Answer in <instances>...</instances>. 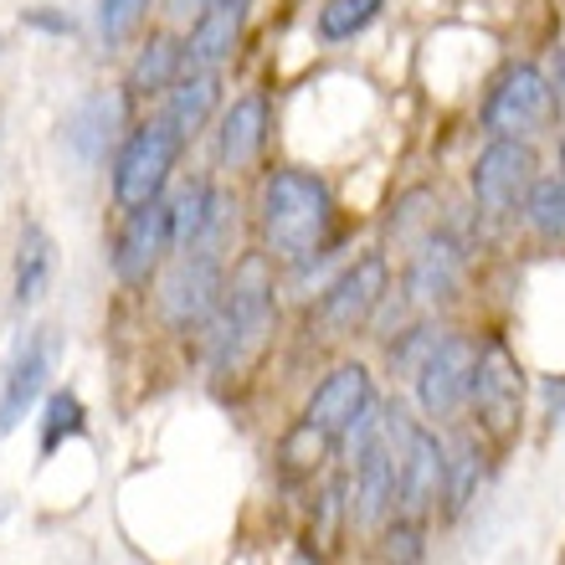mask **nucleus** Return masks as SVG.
Listing matches in <instances>:
<instances>
[{
	"label": "nucleus",
	"mask_w": 565,
	"mask_h": 565,
	"mask_svg": "<svg viewBox=\"0 0 565 565\" xmlns=\"http://www.w3.org/2000/svg\"><path fill=\"white\" fill-rule=\"evenodd\" d=\"M334 222L340 201L329 191V180L303 164H278L263 175L257 191V232L273 263L303 268L319 257H334Z\"/></svg>",
	"instance_id": "nucleus-1"
},
{
	"label": "nucleus",
	"mask_w": 565,
	"mask_h": 565,
	"mask_svg": "<svg viewBox=\"0 0 565 565\" xmlns=\"http://www.w3.org/2000/svg\"><path fill=\"white\" fill-rule=\"evenodd\" d=\"M278 329V282H273V257L247 253L226 278V298L216 319L206 324V365L211 375H242Z\"/></svg>",
	"instance_id": "nucleus-2"
},
{
	"label": "nucleus",
	"mask_w": 565,
	"mask_h": 565,
	"mask_svg": "<svg viewBox=\"0 0 565 565\" xmlns=\"http://www.w3.org/2000/svg\"><path fill=\"white\" fill-rule=\"evenodd\" d=\"M540 180V149L535 139L499 135L478 149L468 164V195H473L478 222H520V206L530 185Z\"/></svg>",
	"instance_id": "nucleus-3"
},
{
	"label": "nucleus",
	"mask_w": 565,
	"mask_h": 565,
	"mask_svg": "<svg viewBox=\"0 0 565 565\" xmlns=\"http://www.w3.org/2000/svg\"><path fill=\"white\" fill-rule=\"evenodd\" d=\"M386 294H391V253L386 247L350 257V263L319 288V303H313L319 340H350L360 329H371V319Z\"/></svg>",
	"instance_id": "nucleus-4"
},
{
	"label": "nucleus",
	"mask_w": 565,
	"mask_h": 565,
	"mask_svg": "<svg viewBox=\"0 0 565 565\" xmlns=\"http://www.w3.org/2000/svg\"><path fill=\"white\" fill-rule=\"evenodd\" d=\"M180 149H185V139H180L160 114L149 124H139V129H129L124 145L114 149V164H108V191H114V201H119L124 211L160 201L164 185H170V170L180 164Z\"/></svg>",
	"instance_id": "nucleus-5"
},
{
	"label": "nucleus",
	"mask_w": 565,
	"mask_h": 565,
	"mask_svg": "<svg viewBox=\"0 0 565 565\" xmlns=\"http://www.w3.org/2000/svg\"><path fill=\"white\" fill-rule=\"evenodd\" d=\"M555 108H561V98L551 88V73L535 67V62H509L504 73L489 83V93H483L478 124H483L489 139H499V135L535 139L555 119Z\"/></svg>",
	"instance_id": "nucleus-6"
},
{
	"label": "nucleus",
	"mask_w": 565,
	"mask_h": 565,
	"mask_svg": "<svg viewBox=\"0 0 565 565\" xmlns=\"http://www.w3.org/2000/svg\"><path fill=\"white\" fill-rule=\"evenodd\" d=\"M468 417H473V427L489 443H514L524 427V371L499 334H489V340L478 344Z\"/></svg>",
	"instance_id": "nucleus-7"
},
{
	"label": "nucleus",
	"mask_w": 565,
	"mask_h": 565,
	"mask_svg": "<svg viewBox=\"0 0 565 565\" xmlns=\"http://www.w3.org/2000/svg\"><path fill=\"white\" fill-rule=\"evenodd\" d=\"M226 298V257H211V253H180L170 268L160 273V319L164 329L175 334H195L216 319Z\"/></svg>",
	"instance_id": "nucleus-8"
},
{
	"label": "nucleus",
	"mask_w": 565,
	"mask_h": 565,
	"mask_svg": "<svg viewBox=\"0 0 565 565\" xmlns=\"http://www.w3.org/2000/svg\"><path fill=\"white\" fill-rule=\"evenodd\" d=\"M462 273H468V242L452 226H437L417 253H406L402 294L412 298L417 313H431L437 303H447L462 288Z\"/></svg>",
	"instance_id": "nucleus-9"
},
{
	"label": "nucleus",
	"mask_w": 565,
	"mask_h": 565,
	"mask_svg": "<svg viewBox=\"0 0 565 565\" xmlns=\"http://www.w3.org/2000/svg\"><path fill=\"white\" fill-rule=\"evenodd\" d=\"M473 365H478V340L468 334H447L443 350L422 365V375L412 381L417 386V406L427 422H452L468 412V396H473Z\"/></svg>",
	"instance_id": "nucleus-10"
},
{
	"label": "nucleus",
	"mask_w": 565,
	"mask_h": 565,
	"mask_svg": "<svg viewBox=\"0 0 565 565\" xmlns=\"http://www.w3.org/2000/svg\"><path fill=\"white\" fill-rule=\"evenodd\" d=\"M175 253V232H170V201H149L124 216L119 237H114V278L129 288H145L164 268V257Z\"/></svg>",
	"instance_id": "nucleus-11"
},
{
	"label": "nucleus",
	"mask_w": 565,
	"mask_h": 565,
	"mask_svg": "<svg viewBox=\"0 0 565 565\" xmlns=\"http://www.w3.org/2000/svg\"><path fill=\"white\" fill-rule=\"evenodd\" d=\"M447 489V443L437 427H412L402 443V483H396V514L406 520H427L443 509Z\"/></svg>",
	"instance_id": "nucleus-12"
},
{
	"label": "nucleus",
	"mask_w": 565,
	"mask_h": 565,
	"mask_svg": "<svg viewBox=\"0 0 565 565\" xmlns=\"http://www.w3.org/2000/svg\"><path fill=\"white\" fill-rule=\"evenodd\" d=\"M268 129H273V108H268V93H242L232 104L222 108L216 119V164L222 170H253L263 145H268Z\"/></svg>",
	"instance_id": "nucleus-13"
},
{
	"label": "nucleus",
	"mask_w": 565,
	"mask_h": 565,
	"mask_svg": "<svg viewBox=\"0 0 565 565\" xmlns=\"http://www.w3.org/2000/svg\"><path fill=\"white\" fill-rule=\"evenodd\" d=\"M375 402V386H371V371L360 365V360H344V365H334V371L313 386L309 406H303V417L313 422V427L334 431L344 443V431L355 427V417L365 412V406Z\"/></svg>",
	"instance_id": "nucleus-14"
},
{
	"label": "nucleus",
	"mask_w": 565,
	"mask_h": 565,
	"mask_svg": "<svg viewBox=\"0 0 565 565\" xmlns=\"http://www.w3.org/2000/svg\"><path fill=\"white\" fill-rule=\"evenodd\" d=\"M253 0H216L191 21L185 36V73H222V62L237 52Z\"/></svg>",
	"instance_id": "nucleus-15"
},
{
	"label": "nucleus",
	"mask_w": 565,
	"mask_h": 565,
	"mask_svg": "<svg viewBox=\"0 0 565 565\" xmlns=\"http://www.w3.org/2000/svg\"><path fill=\"white\" fill-rule=\"evenodd\" d=\"M124 119H129L124 93H88V98L73 108V119H67V145L88 164L108 160V149L124 145Z\"/></svg>",
	"instance_id": "nucleus-16"
},
{
	"label": "nucleus",
	"mask_w": 565,
	"mask_h": 565,
	"mask_svg": "<svg viewBox=\"0 0 565 565\" xmlns=\"http://www.w3.org/2000/svg\"><path fill=\"white\" fill-rule=\"evenodd\" d=\"M46 375H52V340L46 334H31L21 350H15L11 371H6V386H0V431H11L26 422V412L42 396Z\"/></svg>",
	"instance_id": "nucleus-17"
},
{
	"label": "nucleus",
	"mask_w": 565,
	"mask_h": 565,
	"mask_svg": "<svg viewBox=\"0 0 565 565\" xmlns=\"http://www.w3.org/2000/svg\"><path fill=\"white\" fill-rule=\"evenodd\" d=\"M437 226H443V195L431 185H406L381 216V237H386V253H417Z\"/></svg>",
	"instance_id": "nucleus-18"
},
{
	"label": "nucleus",
	"mask_w": 565,
	"mask_h": 565,
	"mask_svg": "<svg viewBox=\"0 0 565 565\" xmlns=\"http://www.w3.org/2000/svg\"><path fill=\"white\" fill-rule=\"evenodd\" d=\"M216 108H222V73H185L175 88L164 93L160 119L191 145V139L216 119Z\"/></svg>",
	"instance_id": "nucleus-19"
},
{
	"label": "nucleus",
	"mask_w": 565,
	"mask_h": 565,
	"mask_svg": "<svg viewBox=\"0 0 565 565\" xmlns=\"http://www.w3.org/2000/svg\"><path fill=\"white\" fill-rule=\"evenodd\" d=\"M180 77H185V42H175L170 31H154L129 62L124 88H129V98H164Z\"/></svg>",
	"instance_id": "nucleus-20"
},
{
	"label": "nucleus",
	"mask_w": 565,
	"mask_h": 565,
	"mask_svg": "<svg viewBox=\"0 0 565 565\" xmlns=\"http://www.w3.org/2000/svg\"><path fill=\"white\" fill-rule=\"evenodd\" d=\"M483 478H489V452H483V443H478L473 431H458V437L447 443V489H443L447 520L468 514V504H473L478 489H483Z\"/></svg>",
	"instance_id": "nucleus-21"
},
{
	"label": "nucleus",
	"mask_w": 565,
	"mask_h": 565,
	"mask_svg": "<svg viewBox=\"0 0 565 565\" xmlns=\"http://www.w3.org/2000/svg\"><path fill=\"white\" fill-rule=\"evenodd\" d=\"M52 268H57V247H52V237H46V226L26 222L21 226V242H15V273H11V298L21 303V309L46 294Z\"/></svg>",
	"instance_id": "nucleus-22"
},
{
	"label": "nucleus",
	"mask_w": 565,
	"mask_h": 565,
	"mask_svg": "<svg viewBox=\"0 0 565 565\" xmlns=\"http://www.w3.org/2000/svg\"><path fill=\"white\" fill-rule=\"evenodd\" d=\"M520 222L524 232L545 247H565V170H551V175H540L530 185L520 206Z\"/></svg>",
	"instance_id": "nucleus-23"
},
{
	"label": "nucleus",
	"mask_w": 565,
	"mask_h": 565,
	"mask_svg": "<svg viewBox=\"0 0 565 565\" xmlns=\"http://www.w3.org/2000/svg\"><path fill=\"white\" fill-rule=\"evenodd\" d=\"M386 11V0H324L319 15H313V31H319V42L324 46H344L355 42L360 31H371Z\"/></svg>",
	"instance_id": "nucleus-24"
},
{
	"label": "nucleus",
	"mask_w": 565,
	"mask_h": 565,
	"mask_svg": "<svg viewBox=\"0 0 565 565\" xmlns=\"http://www.w3.org/2000/svg\"><path fill=\"white\" fill-rule=\"evenodd\" d=\"M447 334H452V329H443L437 319H412L402 334H391V375H402V381H417L422 365H427V360L443 350Z\"/></svg>",
	"instance_id": "nucleus-25"
},
{
	"label": "nucleus",
	"mask_w": 565,
	"mask_h": 565,
	"mask_svg": "<svg viewBox=\"0 0 565 565\" xmlns=\"http://www.w3.org/2000/svg\"><path fill=\"white\" fill-rule=\"evenodd\" d=\"M211 195H216L211 180H185V185L170 195V232H175V253H191L195 242H201L206 216H211Z\"/></svg>",
	"instance_id": "nucleus-26"
},
{
	"label": "nucleus",
	"mask_w": 565,
	"mask_h": 565,
	"mask_svg": "<svg viewBox=\"0 0 565 565\" xmlns=\"http://www.w3.org/2000/svg\"><path fill=\"white\" fill-rule=\"evenodd\" d=\"M340 447V437L334 431H324V427H313L309 417L298 422L288 437H282V447H278V458H282V473H294V478H309V473H319L329 462V452Z\"/></svg>",
	"instance_id": "nucleus-27"
},
{
	"label": "nucleus",
	"mask_w": 565,
	"mask_h": 565,
	"mask_svg": "<svg viewBox=\"0 0 565 565\" xmlns=\"http://www.w3.org/2000/svg\"><path fill=\"white\" fill-rule=\"evenodd\" d=\"M83 417H88V412L77 402V391H52V396H46V412H42V443H36L42 458H52L67 437H77V431L88 427Z\"/></svg>",
	"instance_id": "nucleus-28"
},
{
	"label": "nucleus",
	"mask_w": 565,
	"mask_h": 565,
	"mask_svg": "<svg viewBox=\"0 0 565 565\" xmlns=\"http://www.w3.org/2000/svg\"><path fill=\"white\" fill-rule=\"evenodd\" d=\"M381 555L386 565H422L427 555V535H422V520H406V514H391V524L381 530Z\"/></svg>",
	"instance_id": "nucleus-29"
},
{
	"label": "nucleus",
	"mask_w": 565,
	"mask_h": 565,
	"mask_svg": "<svg viewBox=\"0 0 565 565\" xmlns=\"http://www.w3.org/2000/svg\"><path fill=\"white\" fill-rule=\"evenodd\" d=\"M149 15V0H98V36L104 46H124Z\"/></svg>",
	"instance_id": "nucleus-30"
},
{
	"label": "nucleus",
	"mask_w": 565,
	"mask_h": 565,
	"mask_svg": "<svg viewBox=\"0 0 565 565\" xmlns=\"http://www.w3.org/2000/svg\"><path fill=\"white\" fill-rule=\"evenodd\" d=\"M26 26H42V31H57V36H73V21H67V15H52V11H31Z\"/></svg>",
	"instance_id": "nucleus-31"
},
{
	"label": "nucleus",
	"mask_w": 565,
	"mask_h": 565,
	"mask_svg": "<svg viewBox=\"0 0 565 565\" xmlns=\"http://www.w3.org/2000/svg\"><path fill=\"white\" fill-rule=\"evenodd\" d=\"M206 6H216V0H170V6H164V11L175 15V21H195V15L206 11Z\"/></svg>",
	"instance_id": "nucleus-32"
},
{
	"label": "nucleus",
	"mask_w": 565,
	"mask_h": 565,
	"mask_svg": "<svg viewBox=\"0 0 565 565\" xmlns=\"http://www.w3.org/2000/svg\"><path fill=\"white\" fill-rule=\"evenodd\" d=\"M545 402H551V417L561 422L565 417V375L561 381H545Z\"/></svg>",
	"instance_id": "nucleus-33"
},
{
	"label": "nucleus",
	"mask_w": 565,
	"mask_h": 565,
	"mask_svg": "<svg viewBox=\"0 0 565 565\" xmlns=\"http://www.w3.org/2000/svg\"><path fill=\"white\" fill-rule=\"evenodd\" d=\"M551 88H555V98H561V104H565V46H561V52H555V57H551Z\"/></svg>",
	"instance_id": "nucleus-34"
},
{
	"label": "nucleus",
	"mask_w": 565,
	"mask_h": 565,
	"mask_svg": "<svg viewBox=\"0 0 565 565\" xmlns=\"http://www.w3.org/2000/svg\"><path fill=\"white\" fill-rule=\"evenodd\" d=\"M555 160H561V170H565V124H561V145H555Z\"/></svg>",
	"instance_id": "nucleus-35"
}]
</instances>
